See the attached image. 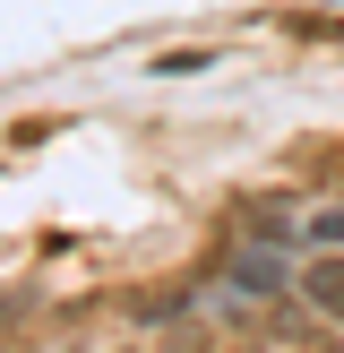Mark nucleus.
I'll list each match as a JSON object with an SVG mask.
<instances>
[{
    "label": "nucleus",
    "instance_id": "1",
    "mask_svg": "<svg viewBox=\"0 0 344 353\" xmlns=\"http://www.w3.org/2000/svg\"><path fill=\"white\" fill-rule=\"evenodd\" d=\"M233 293H241V302H284V293H292V268L267 250V241H250V250H233Z\"/></svg>",
    "mask_w": 344,
    "mask_h": 353
},
{
    "label": "nucleus",
    "instance_id": "2",
    "mask_svg": "<svg viewBox=\"0 0 344 353\" xmlns=\"http://www.w3.org/2000/svg\"><path fill=\"white\" fill-rule=\"evenodd\" d=\"M292 293L310 302V319H327V327H344V250H319L301 276H292Z\"/></svg>",
    "mask_w": 344,
    "mask_h": 353
},
{
    "label": "nucleus",
    "instance_id": "3",
    "mask_svg": "<svg viewBox=\"0 0 344 353\" xmlns=\"http://www.w3.org/2000/svg\"><path fill=\"white\" fill-rule=\"evenodd\" d=\"M301 241H319V250H344V207H327V216L301 224Z\"/></svg>",
    "mask_w": 344,
    "mask_h": 353
}]
</instances>
